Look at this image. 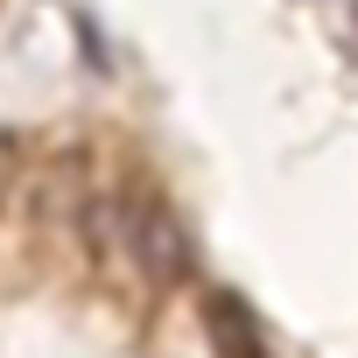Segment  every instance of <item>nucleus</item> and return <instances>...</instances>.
<instances>
[{"instance_id":"obj_5","label":"nucleus","mask_w":358,"mask_h":358,"mask_svg":"<svg viewBox=\"0 0 358 358\" xmlns=\"http://www.w3.org/2000/svg\"><path fill=\"white\" fill-rule=\"evenodd\" d=\"M351 8H358V0H351Z\"/></svg>"},{"instance_id":"obj_2","label":"nucleus","mask_w":358,"mask_h":358,"mask_svg":"<svg viewBox=\"0 0 358 358\" xmlns=\"http://www.w3.org/2000/svg\"><path fill=\"white\" fill-rule=\"evenodd\" d=\"M204 330H211L218 358H267V337H260L253 309H246L232 288H211V295H204Z\"/></svg>"},{"instance_id":"obj_4","label":"nucleus","mask_w":358,"mask_h":358,"mask_svg":"<svg viewBox=\"0 0 358 358\" xmlns=\"http://www.w3.org/2000/svg\"><path fill=\"white\" fill-rule=\"evenodd\" d=\"M15 176H22V141H15L8 127H0V197L15 190Z\"/></svg>"},{"instance_id":"obj_1","label":"nucleus","mask_w":358,"mask_h":358,"mask_svg":"<svg viewBox=\"0 0 358 358\" xmlns=\"http://www.w3.org/2000/svg\"><path fill=\"white\" fill-rule=\"evenodd\" d=\"M127 274H141L148 288H176L190 281V232L155 190L127 197Z\"/></svg>"},{"instance_id":"obj_3","label":"nucleus","mask_w":358,"mask_h":358,"mask_svg":"<svg viewBox=\"0 0 358 358\" xmlns=\"http://www.w3.org/2000/svg\"><path fill=\"white\" fill-rule=\"evenodd\" d=\"M85 253L106 267V274H127V197H85Z\"/></svg>"}]
</instances>
